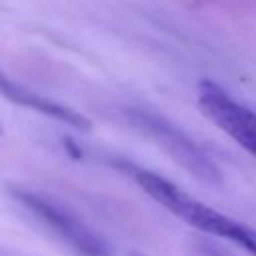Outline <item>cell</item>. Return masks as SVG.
<instances>
[{"mask_svg":"<svg viewBox=\"0 0 256 256\" xmlns=\"http://www.w3.org/2000/svg\"><path fill=\"white\" fill-rule=\"evenodd\" d=\"M134 180L152 200H156L160 206H164L168 212H172L176 218H180L188 226L234 242V238L242 226L240 222L206 206L204 202L196 200L194 196H190L188 192L178 188L174 182H170L164 176L154 174L150 170H140V168L134 170Z\"/></svg>","mask_w":256,"mask_h":256,"instance_id":"obj_1","label":"cell"},{"mask_svg":"<svg viewBox=\"0 0 256 256\" xmlns=\"http://www.w3.org/2000/svg\"><path fill=\"white\" fill-rule=\"evenodd\" d=\"M14 198L22 202L32 214H36L38 220H42L48 228L54 230L70 248H74L82 256H110V250L106 242L92 232L82 220H78L72 212H68L64 206L56 204L54 200L28 192V190H14Z\"/></svg>","mask_w":256,"mask_h":256,"instance_id":"obj_2","label":"cell"},{"mask_svg":"<svg viewBox=\"0 0 256 256\" xmlns=\"http://www.w3.org/2000/svg\"><path fill=\"white\" fill-rule=\"evenodd\" d=\"M198 108L224 134L256 156V112L236 102L212 80H202L198 84Z\"/></svg>","mask_w":256,"mask_h":256,"instance_id":"obj_3","label":"cell"},{"mask_svg":"<svg viewBox=\"0 0 256 256\" xmlns=\"http://www.w3.org/2000/svg\"><path fill=\"white\" fill-rule=\"evenodd\" d=\"M126 118L144 132H148L154 140L160 142V146L186 170H190L196 178H202L206 182H218L220 172L210 162V158L176 126H172L168 120H164L158 114L146 112V110H126Z\"/></svg>","mask_w":256,"mask_h":256,"instance_id":"obj_4","label":"cell"},{"mask_svg":"<svg viewBox=\"0 0 256 256\" xmlns=\"http://www.w3.org/2000/svg\"><path fill=\"white\" fill-rule=\"evenodd\" d=\"M0 94L4 98H8L10 102L18 104V106H24L28 110L40 112L44 116H50V118H54L58 122H64V124L72 126V128L90 130V126H92V122L84 114H80V112H76V110H72V108H68L64 104H58L54 100H48V98H44L40 94L30 92L28 88L16 84L14 80H10L2 72H0Z\"/></svg>","mask_w":256,"mask_h":256,"instance_id":"obj_5","label":"cell"},{"mask_svg":"<svg viewBox=\"0 0 256 256\" xmlns=\"http://www.w3.org/2000/svg\"><path fill=\"white\" fill-rule=\"evenodd\" d=\"M234 242L238 246H242L246 252H250L252 256H256V230L254 228L242 224V228H240V232H238V236H236Z\"/></svg>","mask_w":256,"mask_h":256,"instance_id":"obj_6","label":"cell"}]
</instances>
